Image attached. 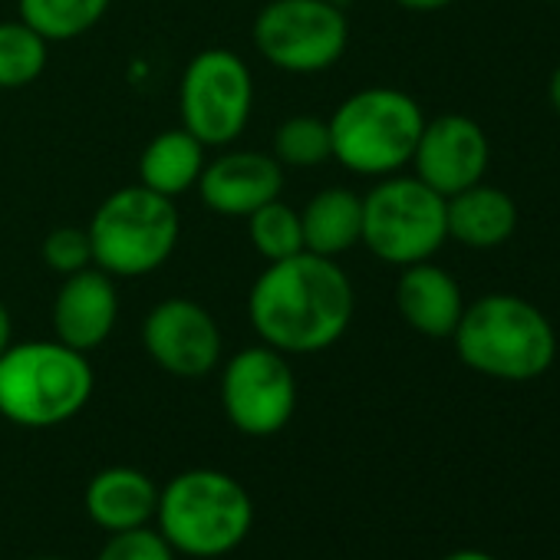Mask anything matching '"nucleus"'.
Wrapping results in <instances>:
<instances>
[{
  "label": "nucleus",
  "instance_id": "f257e3e1",
  "mask_svg": "<svg viewBox=\"0 0 560 560\" xmlns=\"http://www.w3.org/2000/svg\"><path fill=\"white\" fill-rule=\"evenodd\" d=\"M357 294L350 273L311 250L267 264L247 294V320L260 343L284 357H314L343 340Z\"/></svg>",
  "mask_w": 560,
  "mask_h": 560
},
{
  "label": "nucleus",
  "instance_id": "f03ea898",
  "mask_svg": "<svg viewBox=\"0 0 560 560\" xmlns=\"http://www.w3.org/2000/svg\"><path fill=\"white\" fill-rule=\"evenodd\" d=\"M452 343L468 370L501 383H530L557 357V334L544 311L514 294H488L468 304Z\"/></svg>",
  "mask_w": 560,
  "mask_h": 560
},
{
  "label": "nucleus",
  "instance_id": "7ed1b4c3",
  "mask_svg": "<svg viewBox=\"0 0 560 560\" xmlns=\"http://www.w3.org/2000/svg\"><path fill=\"white\" fill-rule=\"evenodd\" d=\"M93 386L86 353L60 340L11 343L0 353V416L21 429H54L77 419Z\"/></svg>",
  "mask_w": 560,
  "mask_h": 560
},
{
  "label": "nucleus",
  "instance_id": "20e7f679",
  "mask_svg": "<svg viewBox=\"0 0 560 560\" xmlns=\"http://www.w3.org/2000/svg\"><path fill=\"white\" fill-rule=\"evenodd\" d=\"M254 524L247 488L218 468H188L159 488L155 527L175 553L211 560L237 550Z\"/></svg>",
  "mask_w": 560,
  "mask_h": 560
},
{
  "label": "nucleus",
  "instance_id": "39448f33",
  "mask_svg": "<svg viewBox=\"0 0 560 560\" xmlns=\"http://www.w3.org/2000/svg\"><path fill=\"white\" fill-rule=\"evenodd\" d=\"M334 162L363 178H386L412 162L425 126L422 106L393 86H366L347 96L327 119Z\"/></svg>",
  "mask_w": 560,
  "mask_h": 560
},
{
  "label": "nucleus",
  "instance_id": "423d86ee",
  "mask_svg": "<svg viewBox=\"0 0 560 560\" xmlns=\"http://www.w3.org/2000/svg\"><path fill=\"white\" fill-rule=\"evenodd\" d=\"M86 234L100 270L109 277H145L172 257L182 221L172 198L145 185H126L103 198Z\"/></svg>",
  "mask_w": 560,
  "mask_h": 560
},
{
  "label": "nucleus",
  "instance_id": "0eeeda50",
  "mask_svg": "<svg viewBox=\"0 0 560 560\" xmlns=\"http://www.w3.org/2000/svg\"><path fill=\"white\" fill-rule=\"evenodd\" d=\"M448 241L445 198L416 175H386L363 195V241L373 257L393 267L432 260Z\"/></svg>",
  "mask_w": 560,
  "mask_h": 560
},
{
  "label": "nucleus",
  "instance_id": "6e6552de",
  "mask_svg": "<svg viewBox=\"0 0 560 560\" xmlns=\"http://www.w3.org/2000/svg\"><path fill=\"white\" fill-rule=\"evenodd\" d=\"M250 40L270 67L314 77L343 60L350 21L330 0H267L254 18Z\"/></svg>",
  "mask_w": 560,
  "mask_h": 560
},
{
  "label": "nucleus",
  "instance_id": "1a4fd4ad",
  "mask_svg": "<svg viewBox=\"0 0 560 560\" xmlns=\"http://www.w3.org/2000/svg\"><path fill=\"white\" fill-rule=\"evenodd\" d=\"M254 113L250 67L224 47L195 54L178 80V116L205 149H228Z\"/></svg>",
  "mask_w": 560,
  "mask_h": 560
},
{
  "label": "nucleus",
  "instance_id": "9d476101",
  "mask_svg": "<svg viewBox=\"0 0 560 560\" xmlns=\"http://www.w3.org/2000/svg\"><path fill=\"white\" fill-rule=\"evenodd\" d=\"M221 409L228 422L250 439H267L288 429L298 412V376L291 370V357L267 343L237 350L221 366Z\"/></svg>",
  "mask_w": 560,
  "mask_h": 560
},
{
  "label": "nucleus",
  "instance_id": "9b49d317",
  "mask_svg": "<svg viewBox=\"0 0 560 560\" xmlns=\"http://www.w3.org/2000/svg\"><path fill=\"white\" fill-rule=\"evenodd\" d=\"M149 360L175 380H205L221 363V327L208 307L188 298L159 301L142 320Z\"/></svg>",
  "mask_w": 560,
  "mask_h": 560
},
{
  "label": "nucleus",
  "instance_id": "f8f14e48",
  "mask_svg": "<svg viewBox=\"0 0 560 560\" xmlns=\"http://www.w3.org/2000/svg\"><path fill=\"white\" fill-rule=\"evenodd\" d=\"M488 159L491 145L485 129L462 113H445L439 119H425L409 165L416 168L419 182L442 198H452L485 178Z\"/></svg>",
  "mask_w": 560,
  "mask_h": 560
},
{
  "label": "nucleus",
  "instance_id": "ddd939ff",
  "mask_svg": "<svg viewBox=\"0 0 560 560\" xmlns=\"http://www.w3.org/2000/svg\"><path fill=\"white\" fill-rule=\"evenodd\" d=\"M195 191L208 211L221 218H247L260 205L280 198V191H284V165L257 149L221 152L214 162H205Z\"/></svg>",
  "mask_w": 560,
  "mask_h": 560
},
{
  "label": "nucleus",
  "instance_id": "4468645a",
  "mask_svg": "<svg viewBox=\"0 0 560 560\" xmlns=\"http://www.w3.org/2000/svg\"><path fill=\"white\" fill-rule=\"evenodd\" d=\"M54 334L60 343L93 353L100 350L119 320V291H116V277L100 270L96 264L67 273L63 284L54 298Z\"/></svg>",
  "mask_w": 560,
  "mask_h": 560
},
{
  "label": "nucleus",
  "instance_id": "2eb2a0df",
  "mask_svg": "<svg viewBox=\"0 0 560 560\" xmlns=\"http://www.w3.org/2000/svg\"><path fill=\"white\" fill-rule=\"evenodd\" d=\"M396 307L416 334L445 340L455 334L462 320L465 298L458 280L448 270L435 267L432 260H419L402 267L396 280Z\"/></svg>",
  "mask_w": 560,
  "mask_h": 560
},
{
  "label": "nucleus",
  "instance_id": "dca6fc26",
  "mask_svg": "<svg viewBox=\"0 0 560 560\" xmlns=\"http://www.w3.org/2000/svg\"><path fill=\"white\" fill-rule=\"evenodd\" d=\"M83 501L96 527H103L106 534H119V530L145 527L155 521L159 485L139 468L109 465L93 475Z\"/></svg>",
  "mask_w": 560,
  "mask_h": 560
},
{
  "label": "nucleus",
  "instance_id": "f3484780",
  "mask_svg": "<svg viewBox=\"0 0 560 560\" xmlns=\"http://www.w3.org/2000/svg\"><path fill=\"white\" fill-rule=\"evenodd\" d=\"M445 228L452 241L475 250H491L514 234L517 205L504 188L478 182L445 198Z\"/></svg>",
  "mask_w": 560,
  "mask_h": 560
},
{
  "label": "nucleus",
  "instance_id": "a211bd4d",
  "mask_svg": "<svg viewBox=\"0 0 560 560\" xmlns=\"http://www.w3.org/2000/svg\"><path fill=\"white\" fill-rule=\"evenodd\" d=\"M301 228L304 250L337 260L363 241V195L343 185L320 188L301 208Z\"/></svg>",
  "mask_w": 560,
  "mask_h": 560
},
{
  "label": "nucleus",
  "instance_id": "6ab92c4d",
  "mask_svg": "<svg viewBox=\"0 0 560 560\" xmlns=\"http://www.w3.org/2000/svg\"><path fill=\"white\" fill-rule=\"evenodd\" d=\"M208 149L182 126L165 129L159 136H152L139 155V185L165 195V198H182L185 191H191L205 172V155Z\"/></svg>",
  "mask_w": 560,
  "mask_h": 560
},
{
  "label": "nucleus",
  "instance_id": "aec40b11",
  "mask_svg": "<svg viewBox=\"0 0 560 560\" xmlns=\"http://www.w3.org/2000/svg\"><path fill=\"white\" fill-rule=\"evenodd\" d=\"M113 0H18V18L47 44H70L90 34Z\"/></svg>",
  "mask_w": 560,
  "mask_h": 560
},
{
  "label": "nucleus",
  "instance_id": "412c9836",
  "mask_svg": "<svg viewBox=\"0 0 560 560\" xmlns=\"http://www.w3.org/2000/svg\"><path fill=\"white\" fill-rule=\"evenodd\" d=\"M50 44L21 18L0 21V90L14 93L37 83L47 70Z\"/></svg>",
  "mask_w": 560,
  "mask_h": 560
},
{
  "label": "nucleus",
  "instance_id": "4be33fe9",
  "mask_svg": "<svg viewBox=\"0 0 560 560\" xmlns=\"http://www.w3.org/2000/svg\"><path fill=\"white\" fill-rule=\"evenodd\" d=\"M247 237L254 244V250L273 264V260H284L304 250V228H301V211L291 208L288 201H267L257 211H250L247 218Z\"/></svg>",
  "mask_w": 560,
  "mask_h": 560
},
{
  "label": "nucleus",
  "instance_id": "5701e85b",
  "mask_svg": "<svg viewBox=\"0 0 560 560\" xmlns=\"http://www.w3.org/2000/svg\"><path fill=\"white\" fill-rule=\"evenodd\" d=\"M284 168H317L334 159V142H330V126L320 116H291L277 126L273 132V152H270Z\"/></svg>",
  "mask_w": 560,
  "mask_h": 560
},
{
  "label": "nucleus",
  "instance_id": "b1692460",
  "mask_svg": "<svg viewBox=\"0 0 560 560\" xmlns=\"http://www.w3.org/2000/svg\"><path fill=\"white\" fill-rule=\"evenodd\" d=\"M40 257H44V264H47L54 273H60V277L90 267V264H93V244H90L86 228H77V224H60V228H54V231L44 237Z\"/></svg>",
  "mask_w": 560,
  "mask_h": 560
},
{
  "label": "nucleus",
  "instance_id": "393cba45",
  "mask_svg": "<svg viewBox=\"0 0 560 560\" xmlns=\"http://www.w3.org/2000/svg\"><path fill=\"white\" fill-rule=\"evenodd\" d=\"M96 560H175V550L159 534V527L145 524V527L109 534V540L103 544Z\"/></svg>",
  "mask_w": 560,
  "mask_h": 560
},
{
  "label": "nucleus",
  "instance_id": "a878e982",
  "mask_svg": "<svg viewBox=\"0 0 560 560\" xmlns=\"http://www.w3.org/2000/svg\"><path fill=\"white\" fill-rule=\"evenodd\" d=\"M402 11H416V14H432V11H445L455 0H393Z\"/></svg>",
  "mask_w": 560,
  "mask_h": 560
},
{
  "label": "nucleus",
  "instance_id": "bb28decb",
  "mask_svg": "<svg viewBox=\"0 0 560 560\" xmlns=\"http://www.w3.org/2000/svg\"><path fill=\"white\" fill-rule=\"evenodd\" d=\"M11 343H14V320H11V311L4 307V301H0V353H4Z\"/></svg>",
  "mask_w": 560,
  "mask_h": 560
},
{
  "label": "nucleus",
  "instance_id": "cd10ccee",
  "mask_svg": "<svg viewBox=\"0 0 560 560\" xmlns=\"http://www.w3.org/2000/svg\"><path fill=\"white\" fill-rule=\"evenodd\" d=\"M445 560H498V557H491V553H485V550H471V547H465V550L448 553Z\"/></svg>",
  "mask_w": 560,
  "mask_h": 560
},
{
  "label": "nucleus",
  "instance_id": "c85d7f7f",
  "mask_svg": "<svg viewBox=\"0 0 560 560\" xmlns=\"http://www.w3.org/2000/svg\"><path fill=\"white\" fill-rule=\"evenodd\" d=\"M550 103H553V109H557V116H560V67H557L553 77H550Z\"/></svg>",
  "mask_w": 560,
  "mask_h": 560
},
{
  "label": "nucleus",
  "instance_id": "c756f323",
  "mask_svg": "<svg viewBox=\"0 0 560 560\" xmlns=\"http://www.w3.org/2000/svg\"><path fill=\"white\" fill-rule=\"evenodd\" d=\"M330 4H337V8H343V11H347V8L353 4V0H330Z\"/></svg>",
  "mask_w": 560,
  "mask_h": 560
},
{
  "label": "nucleus",
  "instance_id": "7c9ffc66",
  "mask_svg": "<svg viewBox=\"0 0 560 560\" xmlns=\"http://www.w3.org/2000/svg\"><path fill=\"white\" fill-rule=\"evenodd\" d=\"M34 560H63V557H34Z\"/></svg>",
  "mask_w": 560,
  "mask_h": 560
}]
</instances>
